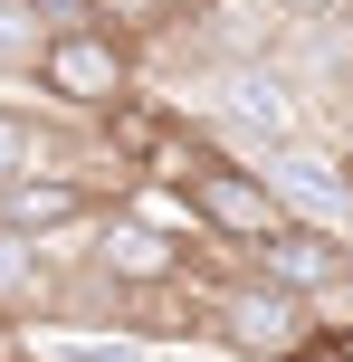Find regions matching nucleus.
Returning a JSON list of instances; mask_svg holds the SVG:
<instances>
[{"label":"nucleus","instance_id":"f257e3e1","mask_svg":"<svg viewBox=\"0 0 353 362\" xmlns=\"http://www.w3.org/2000/svg\"><path fill=\"white\" fill-rule=\"evenodd\" d=\"M201 315H210V344L229 362H316V344H325V315L306 305V296L248 276V267L220 276V286L201 296Z\"/></svg>","mask_w":353,"mask_h":362},{"label":"nucleus","instance_id":"f03ea898","mask_svg":"<svg viewBox=\"0 0 353 362\" xmlns=\"http://www.w3.org/2000/svg\"><path fill=\"white\" fill-rule=\"evenodd\" d=\"M172 191H182L191 229H201L210 248H229V257L267 248V238L287 229V200L258 181V163H239V153H220V144H201V153H191V172L172 181Z\"/></svg>","mask_w":353,"mask_h":362},{"label":"nucleus","instance_id":"7ed1b4c3","mask_svg":"<svg viewBox=\"0 0 353 362\" xmlns=\"http://www.w3.org/2000/svg\"><path fill=\"white\" fill-rule=\"evenodd\" d=\"M38 95L67 115H96V124H115V115L134 105V48L105 29H57L48 57H38Z\"/></svg>","mask_w":353,"mask_h":362},{"label":"nucleus","instance_id":"20e7f679","mask_svg":"<svg viewBox=\"0 0 353 362\" xmlns=\"http://www.w3.org/2000/svg\"><path fill=\"white\" fill-rule=\"evenodd\" d=\"M86 257H96V276H105L115 296H163V286H182L191 276V238L182 229H163L153 210H105L86 229Z\"/></svg>","mask_w":353,"mask_h":362},{"label":"nucleus","instance_id":"39448f33","mask_svg":"<svg viewBox=\"0 0 353 362\" xmlns=\"http://www.w3.org/2000/svg\"><path fill=\"white\" fill-rule=\"evenodd\" d=\"M248 276H267V286H287V296H306V305H335V296L353 286V238L344 229H306V219H287L267 248H248L239 257Z\"/></svg>","mask_w":353,"mask_h":362},{"label":"nucleus","instance_id":"423d86ee","mask_svg":"<svg viewBox=\"0 0 353 362\" xmlns=\"http://www.w3.org/2000/svg\"><path fill=\"white\" fill-rule=\"evenodd\" d=\"M258 181L287 200V219H306V229H344L353 238V163L344 153H325V144H287V153H267Z\"/></svg>","mask_w":353,"mask_h":362},{"label":"nucleus","instance_id":"0eeeda50","mask_svg":"<svg viewBox=\"0 0 353 362\" xmlns=\"http://www.w3.org/2000/svg\"><path fill=\"white\" fill-rule=\"evenodd\" d=\"M48 305H57V248L0 229V325L10 315H48Z\"/></svg>","mask_w":353,"mask_h":362},{"label":"nucleus","instance_id":"6e6552de","mask_svg":"<svg viewBox=\"0 0 353 362\" xmlns=\"http://www.w3.org/2000/svg\"><path fill=\"white\" fill-rule=\"evenodd\" d=\"M182 0H96V29H105V38H125V48H144V38H172V29H182Z\"/></svg>","mask_w":353,"mask_h":362},{"label":"nucleus","instance_id":"1a4fd4ad","mask_svg":"<svg viewBox=\"0 0 353 362\" xmlns=\"http://www.w3.org/2000/svg\"><path fill=\"white\" fill-rule=\"evenodd\" d=\"M38 57H48V19L29 0H0V76H38Z\"/></svg>","mask_w":353,"mask_h":362},{"label":"nucleus","instance_id":"9d476101","mask_svg":"<svg viewBox=\"0 0 353 362\" xmlns=\"http://www.w3.org/2000/svg\"><path fill=\"white\" fill-rule=\"evenodd\" d=\"M29 172H57V163H48V134H38L19 105H0V191L29 181Z\"/></svg>","mask_w":353,"mask_h":362},{"label":"nucleus","instance_id":"9b49d317","mask_svg":"<svg viewBox=\"0 0 353 362\" xmlns=\"http://www.w3.org/2000/svg\"><path fill=\"white\" fill-rule=\"evenodd\" d=\"M344 10H353V0H277L287 29H316V19H344Z\"/></svg>","mask_w":353,"mask_h":362},{"label":"nucleus","instance_id":"f8f14e48","mask_svg":"<svg viewBox=\"0 0 353 362\" xmlns=\"http://www.w3.org/2000/svg\"><path fill=\"white\" fill-rule=\"evenodd\" d=\"M182 10H191V19H201V10H220V0H182Z\"/></svg>","mask_w":353,"mask_h":362}]
</instances>
